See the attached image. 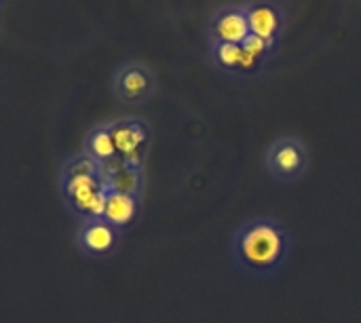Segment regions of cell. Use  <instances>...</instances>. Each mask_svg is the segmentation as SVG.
I'll return each mask as SVG.
<instances>
[{
    "mask_svg": "<svg viewBox=\"0 0 361 323\" xmlns=\"http://www.w3.org/2000/svg\"><path fill=\"white\" fill-rule=\"evenodd\" d=\"M292 237L283 222L258 216L243 222L233 237V262L243 275L273 277L288 262Z\"/></svg>",
    "mask_w": 361,
    "mask_h": 323,
    "instance_id": "1",
    "label": "cell"
},
{
    "mask_svg": "<svg viewBox=\"0 0 361 323\" xmlns=\"http://www.w3.org/2000/svg\"><path fill=\"white\" fill-rule=\"evenodd\" d=\"M311 157L307 144L296 135H281L273 140L264 152L267 173L281 184L298 182L309 169Z\"/></svg>",
    "mask_w": 361,
    "mask_h": 323,
    "instance_id": "2",
    "label": "cell"
},
{
    "mask_svg": "<svg viewBox=\"0 0 361 323\" xmlns=\"http://www.w3.org/2000/svg\"><path fill=\"white\" fill-rule=\"evenodd\" d=\"M250 32L277 44L286 28V8L275 0H252L245 4Z\"/></svg>",
    "mask_w": 361,
    "mask_h": 323,
    "instance_id": "3",
    "label": "cell"
},
{
    "mask_svg": "<svg viewBox=\"0 0 361 323\" xmlns=\"http://www.w3.org/2000/svg\"><path fill=\"white\" fill-rule=\"evenodd\" d=\"M209 36H212V40L241 44L250 36V21H247L245 4L220 6L209 19Z\"/></svg>",
    "mask_w": 361,
    "mask_h": 323,
    "instance_id": "4",
    "label": "cell"
},
{
    "mask_svg": "<svg viewBox=\"0 0 361 323\" xmlns=\"http://www.w3.org/2000/svg\"><path fill=\"white\" fill-rule=\"evenodd\" d=\"M154 89V78L144 66H127L118 74V93L127 102H142Z\"/></svg>",
    "mask_w": 361,
    "mask_h": 323,
    "instance_id": "5",
    "label": "cell"
},
{
    "mask_svg": "<svg viewBox=\"0 0 361 323\" xmlns=\"http://www.w3.org/2000/svg\"><path fill=\"white\" fill-rule=\"evenodd\" d=\"M137 214V201L135 195L110 190L106 195V209H104V220L110 226H127Z\"/></svg>",
    "mask_w": 361,
    "mask_h": 323,
    "instance_id": "6",
    "label": "cell"
},
{
    "mask_svg": "<svg viewBox=\"0 0 361 323\" xmlns=\"http://www.w3.org/2000/svg\"><path fill=\"white\" fill-rule=\"evenodd\" d=\"M110 133L121 157L140 154V148L146 142V127L140 123H118L110 127Z\"/></svg>",
    "mask_w": 361,
    "mask_h": 323,
    "instance_id": "7",
    "label": "cell"
},
{
    "mask_svg": "<svg viewBox=\"0 0 361 323\" xmlns=\"http://www.w3.org/2000/svg\"><path fill=\"white\" fill-rule=\"evenodd\" d=\"M104 186H99L95 176H87V178H72L66 184V193L72 199V203L80 209V212H89L93 201L97 199V195L102 193Z\"/></svg>",
    "mask_w": 361,
    "mask_h": 323,
    "instance_id": "8",
    "label": "cell"
},
{
    "mask_svg": "<svg viewBox=\"0 0 361 323\" xmlns=\"http://www.w3.org/2000/svg\"><path fill=\"white\" fill-rule=\"evenodd\" d=\"M82 245L91 254H106L114 245V226L106 220H93L82 231Z\"/></svg>",
    "mask_w": 361,
    "mask_h": 323,
    "instance_id": "9",
    "label": "cell"
},
{
    "mask_svg": "<svg viewBox=\"0 0 361 323\" xmlns=\"http://www.w3.org/2000/svg\"><path fill=\"white\" fill-rule=\"evenodd\" d=\"M212 59L214 63L233 74L241 72V59H243V47L239 42H224V40H212Z\"/></svg>",
    "mask_w": 361,
    "mask_h": 323,
    "instance_id": "10",
    "label": "cell"
},
{
    "mask_svg": "<svg viewBox=\"0 0 361 323\" xmlns=\"http://www.w3.org/2000/svg\"><path fill=\"white\" fill-rule=\"evenodd\" d=\"M89 148L93 152V157L97 161H108L112 157H116V146H114V140H112V133L110 129H99L91 135L89 140Z\"/></svg>",
    "mask_w": 361,
    "mask_h": 323,
    "instance_id": "11",
    "label": "cell"
},
{
    "mask_svg": "<svg viewBox=\"0 0 361 323\" xmlns=\"http://www.w3.org/2000/svg\"><path fill=\"white\" fill-rule=\"evenodd\" d=\"M110 190H118V193H127V195H135L137 186H140V176L137 169H129L123 167L121 171H116L110 178V184H106Z\"/></svg>",
    "mask_w": 361,
    "mask_h": 323,
    "instance_id": "12",
    "label": "cell"
},
{
    "mask_svg": "<svg viewBox=\"0 0 361 323\" xmlns=\"http://www.w3.org/2000/svg\"><path fill=\"white\" fill-rule=\"evenodd\" d=\"M241 47H243V51H247L250 55H254V57H258L262 61L277 44H273L271 40H264V38H260V36L250 32V36L241 42Z\"/></svg>",
    "mask_w": 361,
    "mask_h": 323,
    "instance_id": "13",
    "label": "cell"
},
{
    "mask_svg": "<svg viewBox=\"0 0 361 323\" xmlns=\"http://www.w3.org/2000/svg\"><path fill=\"white\" fill-rule=\"evenodd\" d=\"M95 173H97L95 161H93V159H87V157L74 161V163L68 167V180H72V178H87V176H95Z\"/></svg>",
    "mask_w": 361,
    "mask_h": 323,
    "instance_id": "14",
    "label": "cell"
}]
</instances>
